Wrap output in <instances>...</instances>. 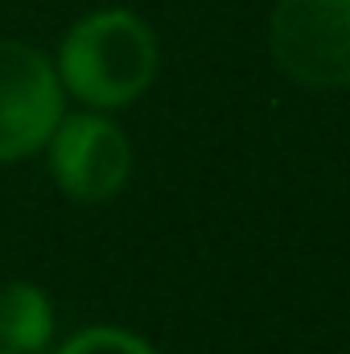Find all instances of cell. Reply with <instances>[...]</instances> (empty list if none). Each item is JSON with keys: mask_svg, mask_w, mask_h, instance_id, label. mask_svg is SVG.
<instances>
[{"mask_svg": "<svg viewBox=\"0 0 350 354\" xmlns=\"http://www.w3.org/2000/svg\"><path fill=\"white\" fill-rule=\"evenodd\" d=\"M268 54L297 87H350V0H276Z\"/></svg>", "mask_w": 350, "mask_h": 354, "instance_id": "cell-2", "label": "cell"}, {"mask_svg": "<svg viewBox=\"0 0 350 354\" xmlns=\"http://www.w3.org/2000/svg\"><path fill=\"white\" fill-rule=\"evenodd\" d=\"M0 354H17V351H4V346H0Z\"/></svg>", "mask_w": 350, "mask_h": 354, "instance_id": "cell-7", "label": "cell"}, {"mask_svg": "<svg viewBox=\"0 0 350 354\" xmlns=\"http://www.w3.org/2000/svg\"><path fill=\"white\" fill-rule=\"evenodd\" d=\"M54 301L33 280L0 284V346L17 354H42L54 338Z\"/></svg>", "mask_w": 350, "mask_h": 354, "instance_id": "cell-5", "label": "cell"}, {"mask_svg": "<svg viewBox=\"0 0 350 354\" xmlns=\"http://www.w3.org/2000/svg\"><path fill=\"white\" fill-rule=\"evenodd\" d=\"M50 174L71 202H111L132 177V140L107 111H71L50 136Z\"/></svg>", "mask_w": 350, "mask_h": 354, "instance_id": "cell-4", "label": "cell"}, {"mask_svg": "<svg viewBox=\"0 0 350 354\" xmlns=\"http://www.w3.org/2000/svg\"><path fill=\"white\" fill-rule=\"evenodd\" d=\"M66 115V91L37 46L0 37V165H17L50 145Z\"/></svg>", "mask_w": 350, "mask_h": 354, "instance_id": "cell-3", "label": "cell"}, {"mask_svg": "<svg viewBox=\"0 0 350 354\" xmlns=\"http://www.w3.org/2000/svg\"><path fill=\"white\" fill-rule=\"evenodd\" d=\"M54 354H157L145 338H136L132 330L120 326H87L79 334H71Z\"/></svg>", "mask_w": 350, "mask_h": 354, "instance_id": "cell-6", "label": "cell"}, {"mask_svg": "<svg viewBox=\"0 0 350 354\" xmlns=\"http://www.w3.org/2000/svg\"><path fill=\"white\" fill-rule=\"evenodd\" d=\"M161 66L157 33L132 8L83 12L58 41L62 91L91 111H120L153 87Z\"/></svg>", "mask_w": 350, "mask_h": 354, "instance_id": "cell-1", "label": "cell"}]
</instances>
